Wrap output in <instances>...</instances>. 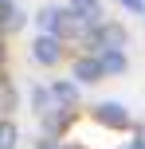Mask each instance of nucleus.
I'll use <instances>...</instances> for the list:
<instances>
[{
  "label": "nucleus",
  "instance_id": "f257e3e1",
  "mask_svg": "<svg viewBox=\"0 0 145 149\" xmlns=\"http://www.w3.org/2000/svg\"><path fill=\"white\" fill-rule=\"evenodd\" d=\"M126 39L130 36H126V28L118 20H98L78 36V51L94 55V51H106V47H126Z\"/></svg>",
  "mask_w": 145,
  "mask_h": 149
},
{
  "label": "nucleus",
  "instance_id": "f03ea898",
  "mask_svg": "<svg viewBox=\"0 0 145 149\" xmlns=\"http://www.w3.org/2000/svg\"><path fill=\"white\" fill-rule=\"evenodd\" d=\"M28 28H35L39 36H59L63 43H67V8L63 4H39L35 12H31Z\"/></svg>",
  "mask_w": 145,
  "mask_h": 149
},
{
  "label": "nucleus",
  "instance_id": "7ed1b4c3",
  "mask_svg": "<svg viewBox=\"0 0 145 149\" xmlns=\"http://www.w3.org/2000/svg\"><path fill=\"white\" fill-rule=\"evenodd\" d=\"M28 55H31V63L35 67H59L63 59H67V43H63L59 36H31V47H28Z\"/></svg>",
  "mask_w": 145,
  "mask_h": 149
},
{
  "label": "nucleus",
  "instance_id": "20e7f679",
  "mask_svg": "<svg viewBox=\"0 0 145 149\" xmlns=\"http://www.w3.org/2000/svg\"><path fill=\"white\" fill-rule=\"evenodd\" d=\"M90 118L98 122V126H106V130H130V126H133V118H130V110H126V102H114V98L94 102V106H90Z\"/></svg>",
  "mask_w": 145,
  "mask_h": 149
},
{
  "label": "nucleus",
  "instance_id": "39448f33",
  "mask_svg": "<svg viewBox=\"0 0 145 149\" xmlns=\"http://www.w3.org/2000/svg\"><path fill=\"white\" fill-rule=\"evenodd\" d=\"M102 79H106V74H102L98 55H86V51H78L75 59H71V82H75V86H98Z\"/></svg>",
  "mask_w": 145,
  "mask_h": 149
},
{
  "label": "nucleus",
  "instance_id": "423d86ee",
  "mask_svg": "<svg viewBox=\"0 0 145 149\" xmlns=\"http://www.w3.org/2000/svg\"><path fill=\"white\" fill-rule=\"evenodd\" d=\"M31 24V16L20 8V0H4L0 4V39L4 36H16V31H24Z\"/></svg>",
  "mask_w": 145,
  "mask_h": 149
},
{
  "label": "nucleus",
  "instance_id": "0eeeda50",
  "mask_svg": "<svg viewBox=\"0 0 145 149\" xmlns=\"http://www.w3.org/2000/svg\"><path fill=\"white\" fill-rule=\"evenodd\" d=\"M47 90H51V102L59 106V110H71V114H75V106H78V86H75L71 79H51Z\"/></svg>",
  "mask_w": 145,
  "mask_h": 149
},
{
  "label": "nucleus",
  "instance_id": "6e6552de",
  "mask_svg": "<svg viewBox=\"0 0 145 149\" xmlns=\"http://www.w3.org/2000/svg\"><path fill=\"white\" fill-rule=\"evenodd\" d=\"M94 55H98L106 79H118V74L130 71V55H126V47H106V51H94Z\"/></svg>",
  "mask_w": 145,
  "mask_h": 149
},
{
  "label": "nucleus",
  "instance_id": "1a4fd4ad",
  "mask_svg": "<svg viewBox=\"0 0 145 149\" xmlns=\"http://www.w3.org/2000/svg\"><path fill=\"white\" fill-rule=\"evenodd\" d=\"M71 122H75V118H71V110H59V106H51L47 114H39V134H43V137H59L63 130L71 126Z\"/></svg>",
  "mask_w": 145,
  "mask_h": 149
},
{
  "label": "nucleus",
  "instance_id": "9d476101",
  "mask_svg": "<svg viewBox=\"0 0 145 149\" xmlns=\"http://www.w3.org/2000/svg\"><path fill=\"white\" fill-rule=\"evenodd\" d=\"M28 102H31V110H35V118L51 110L55 102H51V90H47V82H31V86H28Z\"/></svg>",
  "mask_w": 145,
  "mask_h": 149
},
{
  "label": "nucleus",
  "instance_id": "9b49d317",
  "mask_svg": "<svg viewBox=\"0 0 145 149\" xmlns=\"http://www.w3.org/2000/svg\"><path fill=\"white\" fill-rule=\"evenodd\" d=\"M20 145V126L16 118H0V149H16Z\"/></svg>",
  "mask_w": 145,
  "mask_h": 149
},
{
  "label": "nucleus",
  "instance_id": "f8f14e48",
  "mask_svg": "<svg viewBox=\"0 0 145 149\" xmlns=\"http://www.w3.org/2000/svg\"><path fill=\"white\" fill-rule=\"evenodd\" d=\"M118 8H126V12H133V16H141V8H145V0H114Z\"/></svg>",
  "mask_w": 145,
  "mask_h": 149
},
{
  "label": "nucleus",
  "instance_id": "ddd939ff",
  "mask_svg": "<svg viewBox=\"0 0 145 149\" xmlns=\"http://www.w3.org/2000/svg\"><path fill=\"white\" fill-rule=\"evenodd\" d=\"M59 145H63L59 137H39V145H35V149H59Z\"/></svg>",
  "mask_w": 145,
  "mask_h": 149
},
{
  "label": "nucleus",
  "instance_id": "4468645a",
  "mask_svg": "<svg viewBox=\"0 0 145 149\" xmlns=\"http://www.w3.org/2000/svg\"><path fill=\"white\" fill-rule=\"evenodd\" d=\"M126 149H145V134H133V141L126 145Z\"/></svg>",
  "mask_w": 145,
  "mask_h": 149
},
{
  "label": "nucleus",
  "instance_id": "2eb2a0df",
  "mask_svg": "<svg viewBox=\"0 0 145 149\" xmlns=\"http://www.w3.org/2000/svg\"><path fill=\"white\" fill-rule=\"evenodd\" d=\"M59 149H78V145H67V141H63V145H59Z\"/></svg>",
  "mask_w": 145,
  "mask_h": 149
},
{
  "label": "nucleus",
  "instance_id": "dca6fc26",
  "mask_svg": "<svg viewBox=\"0 0 145 149\" xmlns=\"http://www.w3.org/2000/svg\"><path fill=\"white\" fill-rule=\"evenodd\" d=\"M0 67H4V47H0Z\"/></svg>",
  "mask_w": 145,
  "mask_h": 149
},
{
  "label": "nucleus",
  "instance_id": "f3484780",
  "mask_svg": "<svg viewBox=\"0 0 145 149\" xmlns=\"http://www.w3.org/2000/svg\"><path fill=\"white\" fill-rule=\"evenodd\" d=\"M141 16H145V8H141Z\"/></svg>",
  "mask_w": 145,
  "mask_h": 149
},
{
  "label": "nucleus",
  "instance_id": "a211bd4d",
  "mask_svg": "<svg viewBox=\"0 0 145 149\" xmlns=\"http://www.w3.org/2000/svg\"><path fill=\"white\" fill-rule=\"evenodd\" d=\"M0 4H4V0H0Z\"/></svg>",
  "mask_w": 145,
  "mask_h": 149
}]
</instances>
